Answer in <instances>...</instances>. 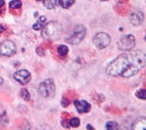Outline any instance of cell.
I'll use <instances>...</instances> for the list:
<instances>
[{
	"label": "cell",
	"mask_w": 146,
	"mask_h": 130,
	"mask_svg": "<svg viewBox=\"0 0 146 130\" xmlns=\"http://www.w3.org/2000/svg\"><path fill=\"white\" fill-rule=\"evenodd\" d=\"M136 95H137L139 98H140V99H142V100H145V89H140V90H139V91L136 93Z\"/></svg>",
	"instance_id": "cell-20"
},
{
	"label": "cell",
	"mask_w": 146,
	"mask_h": 130,
	"mask_svg": "<svg viewBox=\"0 0 146 130\" xmlns=\"http://www.w3.org/2000/svg\"><path fill=\"white\" fill-rule=\"evenodd\" d=\"M62 106H64V107H66V106H68V104H69V101H68V100L67 99V98H62Z\"/></svg>",
	"instance_id": "cell-21"
},
{
	"label": "cell",
	"mask_w": 146,
	"mask_h": 130,
	"mask_svg": "<svg viewBox=\"0 0 146 130\" xmlns=\"http://www.w3.org/2000/svg\"><path fill=\"white\" fill-rule=\"evenodd\" d=\"M135 46L134 36L129 34L123 36L118 43V48L121 50H131Z\"/></svg>",
	"instance_id": "cell-6"
},
{
	"label": "cell",
	"mask_w": 146,
	"mask_h": 130,
	"mask_svg": "<svg viewBox=\"0 0 146 130\" xmlns=\"http://www.w3.org/2000/svg\"><path fill=\"white\" fill-rule=\"evenodd\" d=\"M144 20V14L141 12H134L131 15V21L133 25H139Z\"/></svg>",
	"instance_id": "cell-10"
},
{
	"label": "cell",
	"mask_w": 146,
	"mask_h": 130,
	"mask_svg": "<svg viewBox=\"0 0 146 130\" xmlns=\"http://www.w3.org/2000/svg\"><path fill=\"white\" fill-rule=\"evenodd\" d=\"M3 31H4V28L3 27V26H2V25H0V33H1V32H3Z\"/></svg>",
	"instance_id": "cell-23"
},
{
	"label": "cell",
	"mask_w": 146,
	"mask_h": 130,
	"mask_svg": "<svg viewBox=\"0 0 146 130\" xmlns=\"http://www.w3.org/2000/svg\"><path fill=\"white\" fill-rule=\"evenodd\" d=\"M21 95L22 98L25 100H30V94H29V92L26 89H23L21 90Z\"/></svg>",
	"instance_id": "cell-18"
},
{
	"label": "cell",
	"mask_w": 146,
	"mask_h": 130,
	"mask_svg": "<svg viewBox=\"0 0 146 130\" xmlns=\"http://www.w3.org/2000/svg\"><path fill=\"white\" fill-rule=\"evenodd\" d=\"M16 51L15 43L12 41L5 40L0 44V54L4 56H11Z\"/></svg>",
	"instance_id": "cell-7"
},
{
	"label": "cell",
	"mask_w": 146,
	"mask_h": 130,
	"mask_svg": "<svg viewBox=\"0 0 146 130\" xmlns=\"http://www.w3.org/2000/svg\"><path fill=\"white\" fill-rule=\"evenodd\" d=\"M145 54L141 50H134L120 54L106 68V72L112 77H130L136 75L145 66Z\"/></svg>",
	"instance_id": "cell-1"
},
{
	"label": "cell",
	"mask_w": 146,
	"mask_h": 130,
	"mask_svg": "<svg viewBox=\"0 0 146 130\" xmlns=\"http://www.w3.org/2000/svg\"><path fill=\"white\" fill-rule=\"evenodd\" d=\"M2 83H3V79L0 77V84H2Z\"/></svg>",
	"instance_id": "cell-26"
},
{
	"label": "cell",
	"mask_w": 146,
	"mask_h": 130,
	"mask_svg": "<svg viewBox=\"0 0 146 130\" xmlns=\"http://www.w3.org/2000/svg\"><path fill=\"white\" fill-rule=\"evenodd\" d=\"M74 3V0H59L60 5L64 9L69 8L71 5H73Z\"/></svg>",
	"instance_id": "cell-15"
},
{
	"label": "cell",
	"mask_w": 146,
	"mask_h": 130,
	"mask_svg": "<svg viewBox=\"0 0 146 130\" xmlns=\"http://www.w3.org/2000/svg\"><path fill=\"white\" fill-rule=\"evenodd\" d=\"M146 121L145 118H139L133 124V130H146Z\"/></svg>",
	"instance_id": "cell-11"
},
{
	"label": "cell",
	"mask_w": 146,
	"mask_h": 130,
	"mask_svg": "<svg viewBox=\"0 0 146 130\" xmlns=\"http://www.w3.org/2000/svg\"><path fill=\"white\" fill-rule=\"evenodd\" d=\"M36 51H37V53H38L39 55H44V49H43L42 48H38Z\"/></svg>",
	"instance_id": "cell-22"
},
{
	"label": "cell",
	"mask_w": 146,
	"mask_h": 130,
	"mask_svg": "<svg viewBox=\"0 0 146 130\" xmlns=\"http://www.w3.org/2000/svg\"><path fill=\"white\" fill-rule=\"evenodd\" d=\"M57 51L59 53L60 55L62 56H64L67 54V53L68 52V48L66 46V45H60L57 49Z\"/></svg>",
	"instance_id": "cell-17"
},
{
	"label": "cell",
	"mask_w": 146,
	"mask_h": 130,
	"mask_svg": "<svg viewBox=\"0 0 146 130\" xmlns=\"http://www.w3.org/2000/svg\"><path fill=\"white\" fill-rule=\"evenodd\" d=\"M14 78L21 84H27L31 80V75L27 70H19L14 74Z\"/></svg>",
	"instance_id": "cell-8"
},
{
	"label": "cell",
	"mask_w": 146,
	"mask_h": 130,
	"mask_svg": "<svg viewBox=\"0 0 146 130\" xmlns=\"http://www.w3.org/2000/svg\"><path fill=\"white\" fill-rule=\"evenodd\" d=\"M87 129H88L89 130H94V129H93L92 127H91V125H90V124H88V125H87Z\"/></svg>",
	"instance_id": "cell-24"
},
{
	"label": "cell",
	"mask_w": 146,
	"mask_h": 130,
	"mask_svg": "<svg viewBox=\"0 0 146 130\" xmlns=\"http://www.w3.org/2000/svg\"><path fill=\"white\" fill-rule=\"evenodd\" d=\"M74 106L80 113H86L91 109V105L86 100H75Z\"/></svg>",
	"instance_id": "cell-9"
},
{
	"label": "cell",
	"mask_w": 146,
	"mask_h": 130,
	"mask_svg": "<svg viewBox=\"0 0 146 130\" xmlns=\"http://www.w3.org/2000/svg\"><path fill=\"white\" fill-rule=\"evenodd\" d=\"M4 4V1L3 0H0V7H2Z\"/></svg>",
	"instance_id": "cell-25"
},
{
	"label": "cell",
	"mask_w": 146,
	"mask_h": 130,
	"mask_svg": "<svg viewBox=\"0 0 146 130\" xmlns=\"http://www.w3.org/2000/svg\"><path fill=\"white\" fill-rule=\"evenodd\" d=\"M42 29V36L44 38H56L60 36L62 32L61 25L55 21L44 25Z\"/></svg>",
	"instance_id": "cell-2"
},
{
	"label": "cell",
	"mask_w": 146,
	"mask_h": 130,
	"mask_svg": "<svg viewBox=\"0 0 146 130\" xmlns=\"http://www.w3.org/2000/svg\"><path fill=\"white\" fill-rule=\"evenodd\" d=\"M103 1H106V0H103Z\"/></svg>",
	"instance_id": "cell-27"
},
{
	"label": "cell",
	"mask_w": 146,
	"mask_h": 130,
	"mask_svg": "<svg viewBox=\"0 0 146 130\" xmlns=\"http://www.w3.org/2000/svg\"><path fill=\"white\" fill-rule=\"evenodd\" d=\"M39 93L42 96L46 98H51L55 95L56 87L52 79H47L44 82L41 83L38 88Z\"/></svg>",
	"instance_id": "cell-3"
},
{
	"label": "cell",
	"mask_w": 146,
	"mask_h": 130,
	"mask_svg": "<svg viewBox=\"0 0 146 130\" xmlns=\"http://www.w3.org/2000/svg\"><path fill=\"white\" fill-rule=\"evenodd\" d=\"M118 129V123L114 121L108 122L106 123V130H117Z\"/></svg>",
	"instance_id": "cell-16"
},
{
	"label": "cell",
	"mask_w": 146,
	"mask_h": 130,
	"mask_svg": "<svg viewBox=\"0 0 146 130\" xmlns=\"http://www.w3.org/2000/svg\"><path fill=\"white\" fill-rule=\"evenodd\" d=\"M45 21H46V18L44 16H40L37 20V22L33 26V28L34 30H42V28L45 25Z\"/></svg>",
	"instance_id": "cell-12"
},
{
	"label": "cell",
	"mask_w": 146,
	"mask_h": 130,
	"mask_svg": "<svg viewBox=\"0 0 146 130\" xmlns=\"http://www.w3.org/2000/svg\"><path fill=\"white\" fill-rule=\"evenodd\" d=\"M110 42H111V38L110 37V35H108L107 33H104V32L98 33L93 37V43L96 45V47L98 48L99 49H104L107 46H109Z\"/></svg>",
	"instance_id": "cell-5"
},
{
	"label": "cell",
	"mask_w": 146,
	"mask_h": 130,
	"mask_svg": "<svg viewBox=\"0 0 146 130\" xmlns=\"http://www.w3.org/2000/svg\"><path fill=\"white\" fill-rule=\"evenodd\" d=\"M69 123H70V125H71L72 127L76 128V127H78V126L80 125V120H79V118H73L70 120Z\"/></svg>",
	"instance_id": "cell-19"
},
{
	"label": "cell",
	"mask_w": 146,
	"mask_h": 130,
	"mask_svg": "<svg viewBox=\"0 0 146 130\" xmlns=\"http://www.w3.org/2000/svg\"><path fill=\"white\" fill-rule=\"evenodd\" d=\"M21 0H12L9 4V7L12 9H19L21 7Z\"/></svg>",
	"instance_id": "cell-14"
},
{
	"label": "cell",
	"mask_w": 146,
	"mask_h": 130,
	"mask_svg": "<svg viewBox=\"0 0 146 130\" xmlns=\"http://www.w3.org/2000/svg\"><path fill=\"white\" fill-rule=\"evenodd\" d=\"M44 5L46 9H53L57 3V0H44Z\"/></svg>",
	"instance_id": "cell-13"
},
{
	"label": "cell",
	"mask_w": 146,
	"mask_h": 130,
	"mask_svg": "<svg viewBox=\"0 0 146 130\" xmlns=\"http://www.w3.org/2000/svg\"><path fill=\"white\" fill-rule=\"evenodd\" d=\"M86 33V31L83 26H80V25L77 26L74 28V33L68 37L65 38V41L71 44H78L84 39Z\"/></svg>",
	"instance_id": "cell-4"
}]
</instances>
